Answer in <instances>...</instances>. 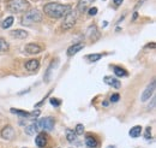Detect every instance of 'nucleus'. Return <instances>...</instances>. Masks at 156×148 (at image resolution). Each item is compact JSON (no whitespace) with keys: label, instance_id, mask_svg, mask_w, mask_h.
Segmentation results:
<instances>
[{"label":"nucleus","instance_id":"0eeeda50","mask_svg":"<svg viewBox=\"0 0 156 148\" xmlns=\"http://www.w3.org/2000/svg\"><path fill=\"white\" fill-rule=\"evenodd\" d=\"M12 113H16L23 118H29V117H37L40 114V111H35V112H28V111H22V110H16V109H11Z\"/></svg>","mask_w":156,"mask_h":148},{"label":"nucleus","instance_id":"ddd939ff","mask_svg":"<svg viewBox=\"0 0 156 148\" xmlns=\"http://www.w3.org/2000/svg\"><path fill=\"white\" fill-rule=\"evenodd\" d=\"M38 68H40V63H38V60L36 59H31L29 61L25 63V69H27L28 71H36Z\"/></svg>","mask_w":156,"mask_h":148},{"label":"nucleus","instance_id":"9b49d317","mask_svg":"<svg viewBox=\"0 0 156 148\" xmlns=\"http://www.w3.org/2000/svg\"><path fill=\"white\" fill-rule=\"evenodd\" d=\"M47 141H48L47 140V135H46V134H43V132H40L36 136V139H35V142H36L38 148H45L46 144H47Z\"/></svg>","mask_w":156,"mask_h":148},{"label":"nucleus","instance_id":"423d86ee","mask_svg":"<svg viewBox=\"0 0 156 148\" xmlns=\"http://www.w3.org/2000/svg\"><path fill=\"white\" fill-rule=\"evenodd\" d=\"M154 90H155V81H152V82L145 88V90L143 92V94H142V98H140V100L144 102V101H148L149 99H150V97L152 95V93H154Z\"/></svg>","mask_w":156,"mask_h":148},{"label":"nucleus","instance_id":"dca6fc26","mask_svg":"<svg viewBox=\"0 0 156 148\" xmlns=\"http://www.w3.org/2000/svg\"><path fill=\"white\" fill-rule=\"evenodd\" d=\"M38 131H40V129H38L37 122L31 123L30 125H28L27 128H25V132H27L28 135H35V134H37Z\"/></svg>","mask_w":156,"mask_h":148},{"label":"nucleus","instance_id":"7c9ffc66","mask_svg":"<svg viewBox=\"0 0 156 148\" xmlns=\"http://www.w3.org/2000/svg\"><path fill=\"white\" fill-rule=\"evenodd\" d=\"M103 106H105V107H108V102H107V101H103Z\"/></svg>","mask_w":156,"mask_h":148},{"label":"nucleus","instance_id":"f257e3e1","mask_svg":"<svg viewBox=\"0 0 156 148\" xmlns=\"http://www.w3.org/2000/svg\"><path fill=\"white\" fill-rule=\"evenodd\" d=\"M71 10L70 5H64L59 3H48L45 5L43 11L50 18H62L66 13Z\"/></svg>","mask_w":156,"mask_h":148},{"label":"nucleus","instance_id":"f8f14e48","mask_svg":"<svg viewBox=\"0 0 156 148\" xmlns=\"http://www.w3.org/2000/svg\"><path fill=\"white\" fill-rule=\"evenodd\" d=\"M94 1H95V0H79V1H78V5H77V10L79 12H85L87 9Z\"/></svg>","mask_w":156,"mask_h":148},{"label":"nucleus","instance_id":"1a4fd4ad","mask_svg":"<svg viewBox=\"0 0 156 148\" xmlns=\"http://www.w3.org/2000/svg\"><path fill=\"white\" fill-rule=\"evenodd\" d=\"M24 48H25V52L29 53V54H37V53H40L42 51V47L36 44H28Z\"/></svg>","mask_w":156,"mask_h":148},{"label":"nucleus","instance_id":"412c9836","mask_svg":"<svg viewBox=\"0 0 156 148\" xmlns=\"http://www.w3.org/2000/svg\"><path fill=\"white\" fill-rule=\"evenodd\" d=\"M66 139H67L69 142H74L76 139H77L76 132L72 131V130H70V129H67V130H66Z\"/></svg>","mask_w":156,"mask_h":148},{"label":"nucleus","instance_id":"7ed1b4c3","mask_svg":"<svg viewBox=\"0 0 156 148\" xmlns=\"http://www.w3.org/2000/svg\"><path fill=\"white\" fill-rule=\"evenodd\" d=\"M30 7V4L27 0H10L7 3V9L9 11L13 13H19L23 11H27Z\"/></svg>","mask_w":156,"mask_h":148},{"label":"nucleus","instance_id":"a211bd4d","mask_svg":"<svg viewBox=\"0 0 156 148\" xmlns=\"http://www.w3.org/2000/svg\"><path fill=\"white\" fill-rule=\"evenodd\" d=\"M13 21H15V18L12 17V16H10V17H6L3 22H1V28L3 29H7V28H10V26L13 24Z\"/></svg>","mask_w":156,"mask_h":148},{"label":"nucleus","instance_id":"5701e85b","mask_svg":"<svg viewBox=\"0 0 156 148\" xmlns=\"http://www.w3.org/2000/svg\"><path fill=\"white\" fill-rule=\"evenodd\" d=\"M9 49V44L4 39H0V52H6Z\"/></svg>","mask_w":156,"mask_h":148},{"label":"nucleus","instance_id":"bb28decb","mask_svg":"<svg viewBox=\"0 0 156 148\" xmlns=\"http://www.w3.org/2000/svg\"><path fill=\"white\" fill-rule=\"evenodd\" d=\"M89 16H95L96 13H97V9L96 7H91V9H89Z\"/></svg>","mask_w":156,"mask_h":148},{"label":"nucleus","instance_id":"c85d7f7f","mask_svg":"<svg viewBox=\"0 0 156 148\" xmlns=\"http://www.w3.org/2000/svg\"><path fill=\"white\" fill-rule=\"evenodd\" d=\"M123 1H124V0H113V3H114L115 5H121Z\"/></svg>","mask_w":156,"mask_h":148},{"label":"nucleus","instance_id":"4468645a","mask_svg":"<svg viewBox=\"0 0 156 148\" xmlns=\"http://www.w3.org/2000/svg\"><path fill=\"white\" fill-rule=\"evenodd\" d=\"M82 48H84V44H76V45L71 46L70 48H67V56L69 57H73L76 53H78Z\"/></svg>","mask_w":156,"mask_h":148},{"label":"nucleus","instance_id":"9d476101","mask_svg":"<svg viewBox=\"0 0 156 148\" xmlns=\"http://www.w3.org/2000/svg\"><path fill=\"white\" fill-rule=\"evenodd\" d=\"M103 81H105V83L108 84V86H112L113 88L115 89H119L121 87V83H120V81L119 79H116L114 77H111V76H106L105 78H103Z\"/></svg>","mask_w":156,"mask_h":148},{"label":"nucleus","instance_id":"c756f323","mask_svg":"<svg viewBox=\"0 0 156 148\" xmlns=\"http://www.w3.org/2000/svg\"><path fill=\"white\" fill-rule=\"evenodd\" d=\"M137 18H138V13H137V12H135V13H133V21H136Z\"/></svg>","mask_w":156,"mask_h":148},{"label":"nucleus","instance_id":"aec40b11","mask_svg":"<svg viewBox=\"0 0 156 148\" xmlns=\"http://www.w3.org/2000/svg\"><path fill=\"white\" fill-rule=\"evenodd\" d=\"M114 74H115V76H118V77L127 76V71L124 70L123 68H119V66H114Z\"/></svg>","mask_w":156,"mask_h":148},{"label":"nucleus","instance_id":"2eb2a0df","mask_svg":"<svg viewBox=\"0 0 156 148\" xmlns=\"http://www.w3.org/2000/svg\"><path fill=\"white\" fill-rule=\"evenodd\" d=\"M10 35H11L12 37H15V39L23 40V39H25V37L28 36V33L25 31V30H23V29H17V30H12V31L10 33Z\"/></svg>","mask_w":156,"mask_h":148},{"label":"nucleus","instance_id":"f3484780","mask_svg":"<svg viewBox=\"0 0 156 148\" xmlns=\"http://www.w3.org/2000/svg\"><path fill=\"white\" fill-rule=\"evenodd\" d=\"M128 134H130V136H131V137H138V136H140V134H142V127L140 125H135L133 128L130 129Z\"/></svg>","mask_w":156,"mask_h":148},{"label":"nucleus","instance_id":"6ab92c4d","mask_svg":"<svg viewBox=\"0 0 156 148\" xmlns=\"http://www.w3.org/2000/svg\"><path fill=\"white\" fill-rule=\"evenodd\" d=\"M85 144H87L89 148H95V147L97 146V141H96V139L93 137V136H87V139H85Z\"/></svg>","mask_w":156,"mask_h":148},{"label":"nucleus","instance_id":"20e7f679","mask_svg":"<svg viewBox=\"0 0 156 148\" xmlns=\"http://www.w3.org/2000/svg\"><path fill=\"white\" fill-rule=\"evenodd\" d=\"M77 17H78V13L76 10H70L66 15L64 16V22L61 24V28L64 30H69L71 29L72 26L76 24L77 22Z\"/></svg>","mask_w":156,"mask_h":148},{"label":"nucleus","instance_id":"a878e982","mask_svg":"<svg viewBox=\"0 0 156 148\" xmlns=\"http://www.w3.org/2000/svg\"><path fill=\"white\" fill-rule=\"evenodd\" d=\"M119 99H120V95H119V94H113V95L111 97V101L112 102H116V101H119Z\"/></svg>","mask_w":156,"mask_h":148},{"label":"nucleus","instance_id":"f03ea898","mask_svg":"<svg viewBox=\"0 0 156 148\" xmlns=\"http://www.w3.org/2000/svg\"><path fill=\"white\" fill-rule=\"evenodd\" d=\"M41 21H42V13L38 10L34 9V10H29L24 15L22 24L25 25V26H29V25H33V24H36V23H40Z\"/></svg>","mask_w":156,"mask_h":148},{"label":"nucleus","instance_id":"39448f33","mask_svg":"<svg viewBox=\"0 0 156 148\" xmlns=\"http://www.w3.org/2000/svg\"><path fill=\"white\" fill-rule=\"evenodd\" d=\"M37 125H38V129L40 131H49L54 128V119L52 117H45V118H41L40 120L37 122Z\"/></svg>","mask_w":156,"mask_h":148},{"label":"nucleus","instance_id":"cd10ccee","mask_svg":"<svg viewBox=\"0 0 156 148\" xmlns=\"http://www.w3.org/2000/svg\"><path fill=\"white\" fill-rule=\"evenodd\" d=\"M150 132H151V130H150V128H147V130H145V134H144V137L145 139H150L151 137V135H150Z\"/></svg>","mask_w":156,"mask_h":148},{"label":"nucleus","instance_id":"2f4dec72","mask_svg":"<svg viewBox=\"0 0 156 148\" xmlns=\"http://www.w3.org/2000/svg\"><path fill=\"white\" fill-rule=\"evenodd\" d=\"M148 47H155V44H151V45H148V46H147V48H148Z\"/></svg>","mask_w":156,"mask_h":148},{"label":"nucleus","instance_id":"6e6552de","mask_svg":"<svg viewBox=\"0 0 156 148\" xmlns=\"http://www.w3.org/2000/svg\"><path fill=\"white\" fill-rule=\"evenodd\" d=\"M1 136H3V139H5V140H12L15 137V130H13V128H12L11 125H6L3 130H1Z\"/></svg>","mask_w":156,"mask_h":148},{"label":"nucleus","instance_id":"473e14b6","mask_svg":"<svg viewBox=\"0 0 156 148\" xmlns=\"http://www.w3.org/2000/svg\"><path fill=\"white\" fill-rule=\"evenodd\" d=\"M107 148H115L114 146H109V147H107Z\"/></svg>","mask_w":156,"mask_h":148},{"label":"nucleus","instance_id":"4be33fe9","mask_svg":"<svg viewBox=\"0 0 156 148\" xmlns=\"http://www.w3.org/2000/svg\"><path fill=\"white\" fill-rule=\"evenodd\" d=\"M87 58H88L90 61H97L100 58H102V54H100V53H94V54L87 56Z\"/></svg>","mask_w":156,"mask_h":148},{"label":"nucleus","instance_id":"393cba45","mask_svg":"<svg viewBox=\"0 0 156 148\" xmlns=\"http://www.w3.org/2000/svg\"><path fill=\"white\" fill-rule=\"evenodd\" d=\"M49 102L53 105V106H55V107L60 106V104H61V101H60L59 99H55V98H50V99H49Z\"/></svg>","mask_w":156,"mask_h":148},{"label":"nucleus","instance_id":"b1692460","mask_svg":"<svg viewBox=\"0 0 156 148\" xmlns=\"http://www.w3.org/2000/svg\"><path fill=\"white\" fill-rule=\"evenodd\" d=\"M84 132V125L83 124H78L77 128H76V134L77 135H83Z\"/></svg>","mask_w":156,"mask_h":148}]
</instances>
